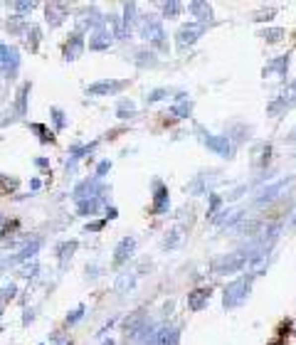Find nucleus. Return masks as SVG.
Here are the masks:
<instances>
[{
    "instance_id": "obj_1",
    "label": "nucleus",
    "mask_w": 296,
    "mask_h": 345,
    "mask_svg": "<svg viewBox=\"0 0 296 345\" xmlns=\"http://www.w3.org/2000/svg\"><path fill=\"white\" fill-rule=\"evenodd\" d=\"M249 288H252V276H239L237 281H232L227 288H224V296H222V306L224 308H237L247 301L249 296Z\"/></svg>"
},
{
    "instance_id": "obj_2",
    "label": "nucleus",
    "mask_w": 296,
    "mask_h": 345,
    "mask_svg": "<svg viewBox=\"0 0 296 345\" xmlns=\"http://www.w3.org/2000/svg\"><path fill=\"white\" fill-rule=\"evenodd\" d=\"M139 30H141V37H146L150 40L153 45H158V47H165V32H163V25L155 20V17H141V25H139Z\"/></svg>"
},
{
    "instance_id": "obj_3",
    "label": "nucleus",
    "mask_w": 296,
    "mask_h": 345,
    "mask_svg": "<svg viewBox=\"0 0 296 345\" xmlns=\"http://www.w3.org/2000/svg\"><path fill=\"white\" fill-rule=\"evenodd\" d=\"M200 140H203L210 150H215L218 155H222V158H229V155H232V143H229L227 136H215V134H208V131L200 129Z\"/></svg>"
},
{
    "instance_id": "obj_4",
    "label": "nucleus",
    "mask_w": 296,
    "mask_h": 345,
    "mask_svg": "<svg viewBox=\"0 0 296 345\" xmlns=\"http://www.w3.org/2000/svg\"><path fill=\"white\" fill-rule=\"evenodd\" d=\"M17 65H20L17 50L10 47V45H5V42H0V74L2 76H12Z\"/></svg>"
},
{
    "instance_id": "obj_5",
    "label": "nucleus",
    "mask_w": 296,
    "mask_h": 345,
    "mask_svg": "<svg viewBox=\"0 0 296 345\" xmlns=\"http://www.w3.org/2000/svg\"><path fill=\"white\" fill-rule=\"evenodd\" d=\"M205 32V25H200V22H188V25H183L180 30H178V35H175V40H178V47L180 50H185L188 45H193L200 35Z\"/></svg>"
},
{
    "instance_id": "obj_6",
    "label": "nucleus",
    "mask_w": 296,
    "mask_h": 345,
    "mask_svg": "<svg viewBox=\"0 0 296 345\" xmlns=\"http://www.w3.org/2000/svg\"><path fill=\"white\" fill-rule=\"evenodd\" d=\"M124 86H126V81H114V79H109V81H96V84L86 86V94H89V96H109V94L121 91Z\"/></svg>"
},
{
    "instance_id": "obj_7",
    "label": "nucleus",
    "mask_w": 296,
    "mask_h": 345,
    "mask_svg": "<svg viewBox=\"0 0 296 345\" xmlns=\"http://www.w3.org/2000/svg\"><path fill=\"white\" fill-rule=\"evenodd\" d=\"M101 195V185H99V178H91V180H84L76 190H74V198L81 203V200H89V198H99Z\"/></svg>"
},
{
    "instance_id": "obj_8",
    "label": "nucleus",
    "mask_w": 296,
    "mask_h": 345,
    "mask_svg": "<svg viewBox=\"0 0 296 345\" xmlns=\"http://www.w3.org/2000/svg\"><path fill=\"white\" fill-rule=\"evenodd\" d=\"M287 69H289V57L282 55V57H274L272 62H267L264 69H262V74L264 76H284Z\"/></svg>"
},
{
    "instance_id": "obj_9",
    "label": "nucleus",
    "mask_w": 296,
    "mask_h": 345,
    "mask_svg": "<svg viewBox=\"0 0 296 345\" xmlns=\"http://www.w3.org/2000/svg\"><path fill=\"white\" fill-rule=\"evenodd\" d=\"M111 32L104 27V22H101V27H96L94 30V35H91V40H89V47L91 50H109V45H111Z\"/></svg>"
},
{
    "instance_id": "obj_10",
    "label": "nucleus",
    "mask_w": 296,
    "mask_h": 345,
    "mask_svg": "<svg viewBox=\"0 0 296 345\" xmlns=\"http://www.w3.org/2000/svg\"><path fill=\"white\" fill-rule=\"evenodd\" d=\"M124 328H126V336H131V338L141 336V331L146 328V316H144L141 311L134 313V316H129V318L124 321Z\"/></svg>"
},
{
    "instance_id": "obj_11",
    "label": "nucleus",
    "mask_w": 296,
    "mask_h": 345,
    "mask_svg": "<svg viewBox=\"0 0 296 345\" xmlns=\"http://www.w3.org/2000/svg\"><path fill=\"white\" fill-rule=\"evenodd\" d=\"M210 301V288H198L193 293H188V308L190 311H203Z\"/></svg>"
},
{
    "instance_id": "obj_12",
    "label": "nucleus",
    "mask_w": 296,
    "mask_h": 345,
    "mask_svg": "<svg viewBox=\"0 0 296 345\" xmlns=\"http://www.w3.org/2000/svg\"><path fill=\"white\" fill-rule=\"evenodd\" d=\"M134 247H136V239H134V237H124V239L119 242L116 252H114V262H116V264H124V262L131 257Z\"/></svg>"
},
{
    "instance_id": "obj_13",
    "label": "nucleus",
    "mask_w": 296,
    "mask_h": 345,
    "mask_svg": "<svg viewBox=\"0 0 296 345\" xmlns=\"http://www.w3.org/2000/svg\"><path fill=\"white\" fill-rule=\"evenodd\" d=\"M81 52H84V37H81V32H74L70 37V42L65 45V57L76 60V57H81Z\"/></svg>"
},
{
    "instance_id": "obj_14",
    "label": "nucleus",
    "mask_w": 296,
    "mask_h": 345,
    "mask_svg": "<svg viewBox=\"0 0 296 345\" xmlns=\"http://www.w3.org/2000/svg\"><path fill=\"white\" fill-rule=\"evenodd\" d=\"M170 205V200H168V188L165 185H160V183H155V198H153V214H163L165 209Z\"/></svg>"
},
{
    "instance_id": "obj_15",
    "label": "nucleus",
    "mask_w": 296,
    "mask_h": 345,
    "mask_svg": "<svg viewBox=\"0 0 296 345\" xmlns=\"http://www.w3.org/2000/svg\"><path fill=\"white\" fill-rule=\"evenodd\" d=\"M65 17H67V5H62V2H50V5H47V22H50L52 27L62 25Z\"/></svg>"
},
{
    "instance_id": "obj_16",
    "label": "nucleus",
    "mask_w": 296,
    "mask_h": 345,
    "mask_svg": "<svg viewBox=\"0 0 296 345\" xmlns=\"http://www.w3.org/2000/svg\"><path fill=\"white\" fill-rule=\"evenodd\" d=\"M190 12L198 17V22H200V25H205V22L210 20V15H213V7H210L208 2L195 0V2H190Z\"/></svg>"
},
{
    "instance_id": "obj_17",
    "label": "nucleus",
    "mask_w": 296,
    "mask_h": 345,
    "mask_svg": "<svg viewBox=\"0 0 296 345\" xmlns=\"http://www.w3.org/2000/svg\"><path fill=\"white\" fill-rule=\"evenodd\" d=\"M155 345H178V328H160L155 336Z\"/></svg>"
},
{
    "instance_id": "obj_18",
    "label": "nucleus",
    "mask_w": 296,
    "mask_h": 345,
    "mask_svg": "<svg viewBox=\"0 0 296 345\" xmlns=\"http://www.w3.org/2000/svg\"><path fill=\"white\" fill-rule=\"evenodd\" d=\"M134 15H136V5H134V2H126V5H124V20H121V25H124V37L131 35V27H134V20H136Z\"/></svg>"
},
{
    "instance_id": "obj_19",
    "label": "nucleus",
    "mask_w": 296,
    "mask_h": 345,
    "mask_svg": "<svg viewBox=\"0 0 296 345\" xmlns=\"http://www.w3.org/2000/svg\"><path fill=\"white\" fill-rule=\"evenodd\" d=\"M101 205V195L99 198H89V200H81L79 205H76V212L79 214H84V217H89V214H94L96 209Z\"/></svg>"
},
{
    "instance_id": "obj_20",
    "label": "nucleus",
    "mask_w": 296,
    "mask_h": 345,
    "mask_svg": "<svg viewBox=\"0 0 296 345\" xmlns=\"http://www.w3.org/2000/svg\"><path fill=\"white\" fill-rule=\"evenodd\" d=\"M37 249H40V239H35V242H30L27 247H22V252L12 259V262H25V259H30V257H35L37 254Z\"/></svg>"
},
{
    "instance_id": "obj_21",
    "label": "nucleus",
    "mask_w": 296,
    "mask_h": 345,
    "mask_svg": "<svg viewBox=\"0 0 296 345\" xmlns=\"http://www.w3.org/2000/svg\"><path fill=\"white\" fill-rule=\"evenodd\" d=\"M134 281H136V276L129 274V272H126V274H119V278H116V291H119V293H126V291L134 286Z\"/></svg>"
},
{
    "instance_id": "obj_22",
    "label": "nucleus",
    "mask_w": 296,
    "mask_h": 345,
    "mask_svg": "<svg viewBox=\"0 0 296 345\" xmlns=\"http://www.w3.org/2000/svg\"><path fill=\"white\" fill-rule=\"evenodd\" d=\"M74 249H76V242H65V244L60 247V262H62V267L67 264V259H72Z\"/></svg>"
},
{
    "instance_id": "obj_23",
    "label": "nucleus",
    "mask_w": 296,
    "mask_h": 345,
    "mask_svg": "<svg viewBox=\"0 0 296 345\" xmlns=\"http://www.w3.org/2000/svg\"><path fill=\"white\" fill-rule=\"evenodd\" d=\"M284 183H287V180H279V183H277V185H272V188H269V190H264V193H262V195H259V198H257V203H259V205H262V203H267V200H272V198H274V195H277V193H279V190H282V185H284Z\"/></svg>"
},
{
    "instance_id": "obj_24",
    "label": "nucleus",
    "mask_w": 296,
    "mask_h": 345,
    "mask_svg": "<svg viewBox=\"0 0 296 345\" xmlns=\"http://www.w3.org/2000/svg\"><path fill=\"white\" fill-rule=\"evenodd\" d=\"M180 2H175V0H170V2H163V15L165 17H178L180 15Z\"/></svg>"
},
{
    "instance_id": "obj_25",
    "label": "nucleus",
    "mask_w": 296,
    "mask_h": 345,
    "mask_svg": "<svg viewBox=\"0 0 296 345\" xmlns=\"http://www.w3.org/2000/svg\"><path fill=\"white\" fill-rule=\"evenodd\" d=\"M32 10H35V2H15V15H17L20 20L27 17Z\"/></svg>"
},
{
    "instance_id": "obj_26",
    "label": "nucleus",
    "mask_w": 296,
    "mask_h": 345,
    "mask_svg": "<svg viewBox=\"0 0 296 345\" xmlns=\"http://www.w3.org/2000/svg\"><path fill=\"white\" fill-rule=\"evenodd\" d=\"M262 37H264L267 42H279V40L284 37V30H282V27H274V30H264V32H262Z\"/></svg>"
},
{
    "instance_id": "obj_27",
    "label": "nucleus",
    "mask_w": 296,
    "mask_h": 345,
    "mask_svg": "<svg viewBox=\"0 0 296 345\" xmlns=\"http://www.w3.org/2000/svg\"><path fill=\"white\" fill-rule=\"evenodd\" d=\"M134 114V104L131 101H121V106H119V116L121 119H129Z\"/></svg>"
},
{
    "instance_id": "obj_28",
    "label": "nucleus",
    "mask_w": 296,
    "mask_h": 345,
    "mask_svg": "<svg viewBox=\"0 0 296 345\" xmlns=\"http://www.w3.org/2000/svg\"><path fill=\"white\" fill-rule=\"evenodd\" d=\"M32 131H37V134H40V138H42L45 143H47V140H52V134H50L45 126H40V124H35V126H32Z\"/></svg>"
},
{
    "instance_id": "obj_29",
    "label": "nucleus",
    "mask_w": 296,
    "mask_h": 345,
    "mask_svg": "<svg viewBox=\"0 0 296 345\" xmlns=\"http://www.w3.org/2000/svg\"><path fill=\"white\" fill-rule=\"evenodd\" d=\"M12 293H15V286H12V283H10V286H2V288H0V301L12 298Z\"/></svg>"
},
{
    "instance_id": "obj_30",
    "label": "nucleus",
    "mask_w": 296,
    "mask_h": 345,
    "mask_svg": "<svg viewBox=\"0 0 296 345\" xmlns=\"http://www.w3.org/2000/svg\"><path fill=\"white\" fill-rule=\"evenodd\" d=\"M218 207H220V198H218V195H210V209H208V214H210V217H215Z\"/></svg>"
},
{
    "instance_id": "obj_31",
    "label": "nucleus",
    "mask_w": 296,
    "mask_h": 345,
    "mask_svg": "<svg viewBox=\"0 0 296 345\" xmlns=\"http://www.w3.org/2000/svg\"><path fill=\"white\" fill-rule=\"evenodd\" d=\"M81 316H84V306H79L76 311H72V316H67V323H76Z\"/></svg>"
},
{
    "instance_id": "obj_32",
    "label": "nucleus",
    "mask_w": 296,
    "mask_h": 345,
    "mask_svg": "<svg viewBox=\"0 0 296 345\" xmlns=\"http://www.w3.org/2000/svg\"><path fill=\"white\" fill-rule=\"evenodd\" d=\"M173 114H178V116H188V114H190V104H180V106H175Z\"/></svg>"
},
{
    "instance_id": "obj_33",
    "label": "nucleus",
    "mask_w": 296,
    "mask_h": 345,
    "mask_svg": "<svg viewBox=\"0 0 296 345\" xmlns=\"http://www.w3.org/2000/svg\"><path fill=\"white\" fill-rule=\"evenodd\" d=\"M52 116H55V124H57V129H62V126H65V114H62L60 109H55V111H52Z\"/></svg>"
},
{
    "instance_id": "obj_34",
    "label": "nucleus",
    "mask_w": 296,
    "mask_h": 345,
    "mask_svg": "<svg viewBox=\"0 0 296 345\" xmlns=\"http://www.w3.org/2000/svg\"><path fill=\"white\" fill-rule=\"evenodd\" d=\"M109 168H111V165H109V160H104V163H99V170H96V178H101V175H104V173H106Z\"/></svg>"
},
{
    "instance_id": "obj_35",
    "label": "nucleus",
    "mask_w": 296,
    "mask_h": 345,
    "mask_svg": "<svg viewBox=\"0 0 296 345\" xmlns=\"http://www.w3.org/2000/svg\"><path fill=\"white\" fill-rule=\"evenodd\" d=\"M289 229H292V232H296V207L292 209V214H289Z\"/></svg>"
},
{
    "instance_id": "obj_36",
    "label": "nucleus",
    "mask_w": 296,
    "mask_h": 345,
    "mask_svg": "<svg viewBox=\"0 0 296 345\" xmlns=\"http://www.w3.org/2000/svg\"><path fill=\"white\" fill-rule=\"evenodd\" d=\"M104 227V222H94V224H89L86 229H91V232H96V229H101Z\"/></svg>"
},
{
    "instance_id": "obj_37",
    "label": "nucleus",
    "mask_w": 296,
    "mask_h": 345,
    "mask_svg": "<svg viewBox=\"0 0 296 345\" xmlns=\"http://www.w3.org/2000/svg\"><path fill=\"white\" fill-rule=\"evenodd\" d=\"M289 140H296V129L292 131V136H289Z\"/></svg>"
},
{
    "instance_id": "obj_38",
    "label": "nucleus",
    "mask_w": 296,
    "mask_h": 345,
    "mask_svg": "<svg viewBox=\"0 0 296 345\" xmlns=\"http://www.w3.org/2000/svg\"><path fill=\"white\" fill-rule=\"evenodd\" d=\"M272 345H287V343H282V341H277V343H272Z\"/></svg>"
},
{
    "instance_id": "obj_39",
    "label": "nucleus",
    "mask_w": 296,
    "mask_h": 345,
    "mask_svg": "<svg viewBox=\"0 0 296 345\" xmlns=\"http://www.w3.org/2000/svg\"><path fill=\"white\" fill-rule=\"evenodd\" d=\"M104 345H114V343H111V341H109V343H104Z\"/></svg>"
},
{
    "instance_id": "obj_40",
    "label": "nucleus",
    "mask_w": 296,
    "mask_h": 345,
    "mask_svg": "<svg viewBox=\"0 0 296 345\" xmlns=\"http://www.w3.org/2000/svg\"><path fill=\"white\" fill-rule=\"evenodd\" d=\"M0 311H2V301H0Z\"/></svg>"
},
{
    "instance_id": "obj_41",
    "label": "nucleus",
    "mask_w": 296,
    "mask_h": 345,
    "mask_svg": "<svg viewBox=\"0 0 296 345\" xmlns=\"http://www.w3.org/2000/svg\"><path fill=\"white\" fill-rule=\"evenodd\" d=\"M65 345H70V343H65Z\"/></svg>"
}]
</instances>
